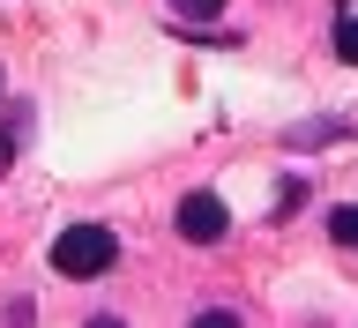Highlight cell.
<instances>
[{
    "label": "cell",
    "mask_w": 358,
    "mask_h": 328,
    "mask_svg": "<svg viewBox=\"0 0 358 328\" xmlns=\"http://www.w3.org/2000/svg\"><path fill=\"white\" fill-rule=\"evenodd\" d=\"M52 269H60L67 284H97L120 269V239H112V224H67L60 239H52Z\"/></svg>",
    "instance_id": "1"
},
{
    "label": "cell",
    "mask_w": 358,
    "mask_h": 328,
    "mask_svg": "<svg viewBox=\"0 0 358 328\" xmlns=\"http://www.w3.org/2000/svg\"><path fill=\"white\" fill-rule=\"evenodd\" d=\"M172 231L187 246H217L224 231H231V209H224L209 187H194V194H179V209H172Z\"/></svg>",
    "instance_id": "2"
},
{
    "label": "cell",
    "mask_w": 358,
    "mask_h": 328,
    "mask_svg": "<svg viewBox=\"0 0 358 328\" xmlns=\"http://www.w3.org/2000/svg\"><path fill=\"white\" fill-rule=\"evenodd\" d=\"M329 239H336V246H358V201L329 209Z\"/></svg>",
    "instance_id": "3"
},
{
    "label": "cell",
    "mask_w": 358,
    "mask_h": 328,
    "mask_svg": "<svg viewBox=\"0 0 358 328\" xmlns=\"http://www.w3.org/2000/svg\"><path fill=\"white\" fill-rule=\"evenodd\" d=\"M336 60H351V67H358V15L336 22Z\"/></svg>",
    "instance_id": "4"
},
{
    "label": "cell",
    "mask_w": 358,
    "mask_h": 328,
    "mask_svg": "<svg viewBox=\"0 0 358 328\" xmlns=\"http://www.w3.org/2000/svg\"><path fill=\"white\" fill-rule=\"evenodd\" d=\"M187 328H246V321H239V313H231V306H209V313H194V321H187Z\"/></svg>",
    "instance_id": "5"
},
{
    "label": "cell",
    "mask_w": 358,
    "mask_h": 328,
    "mask_svg": "<svg viewBox=\"0 0 358 328\" xmlns=\"http://www.w3.org/2000/svg\"><path fill=\"white\" fill-rule=\"evenodd\" d=\"M217 8H224V0H172V15H194V22H209Z\"/></svg>",
    "instance_id": "6"
},
{
    "label": "cell",
    "mask_w": 358,
    "mask_h": 328,
    "mask_svg": "<svg viewBox=\"0 0 358 328\" xmlns=\"http://www.w3.org/2000/svg\"><path fill=\"white\" fill-rule=\"evenodd\" d=\"M83 328H127V321H120V313H90Z\"/></svg>",
    "instance_id": "7"
},
{
    "label": "cell",
    "mask_w": 358,
    "mask_h": 328,
    "mask_svg": "<svg viewBox=\"0 0 358 328\" xmlns=\"http://www.w3.org/2000/svg\"><path fill=\"white\" fill-rule=\"evenodd\" d=\"M8 164H15V134H0V172H8Z\"/></svg>",
    "instance_id": "8"
}]
</instances>
